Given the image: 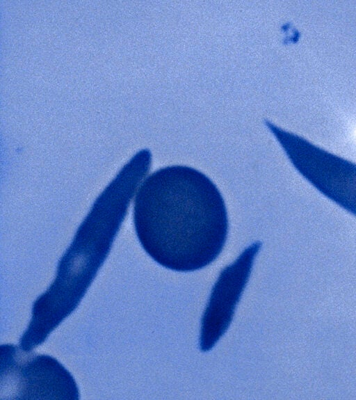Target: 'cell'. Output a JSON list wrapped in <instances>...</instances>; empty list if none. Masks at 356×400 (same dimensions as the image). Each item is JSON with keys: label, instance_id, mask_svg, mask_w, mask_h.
I'll return each instance as SVG.
<instances>
[{"label": "cell", "instance_id": "obj_4", "mask_svg": "<svg viewBox=\"0 0 356 400\" xmlns=\"http://www.w3.org/2000/svg\"><path fill=\"white\" fill-rule=\"evenodd\" d=\"M261 247L260 241L253 243L220 273L202 319V351L211 350L229 327Z\"/></svg>", "mask_w": 356, "mask_h": 400}, {"label": "cell", "instance_id": "obj_2", "mask_svg": "<svg viewBox=\"0 0 356 400\" xmlns=\"http://www.w3.org/2000/svg\"><path fill=\"white\" fill-rule=\"evenodd\" d=\"M1 346V390L12 399H80L72 374L54 358Z\"/></svg>", "mask_w": 356, "mask_h": 400}, {"label": "cell", "instance_id": "obj_3", "mask_svg": "<svg viewBox=\"0 0 356 400\" xmlns=\"http://www.w3.org/2000/svg\"><path fill=\"white\" fill-rule=\"evenodd\" d=\"M279 143L296 169L332 201L356 216V163L286 131Z\"/></svg>", "mask_w": 356, "mask_h": 400}, {"label": "cell", "instance_id": "obj_1", "mask_svg": "<svg viewBox=\"0 0 356 400\" xmlns=\"http://www.w3.org/2000/svg\"><path fill=\"white\" fill-rule=\"evenodd\" d=\"M134 223L145 252L158 264L179 272L202 269L225 246L228 218L224 199L200 171L171 166L140 184Z\"/></svg>", "mask_w": 356, "mask_h": 400}]
</instances>
